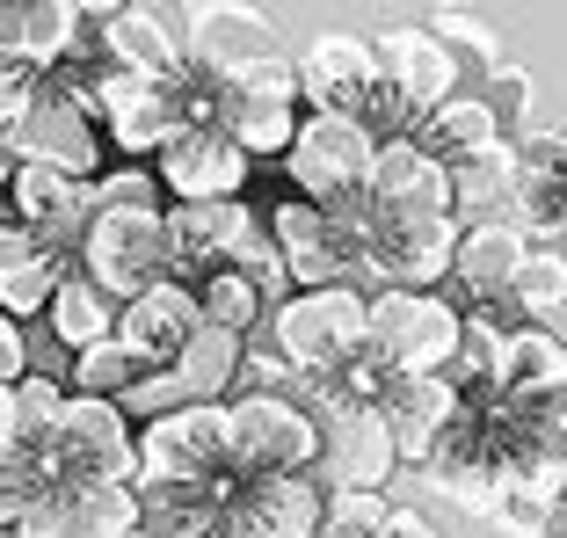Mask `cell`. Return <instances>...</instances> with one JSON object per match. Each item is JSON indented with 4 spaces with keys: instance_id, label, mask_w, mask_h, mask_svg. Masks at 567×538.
I'll list each match as a JSON object with an SVG mask.
<instances>
[{
    "instance_id": "48",
    "label": "cell",
    "mask_w": 567,
    "mask_h": 538,
    "mask_svg": "<svg viewBox=\"0 0 567 538\" xmlns=\"http://www.w3.org/2000/svg\"><path fill=\"white\" fill-rule=\"evenodd\" d=\"M183 538H240L234 524H197V531H183Z\"/></svg>"
},
{
    "instance_id": "44",
    "label": "cell",
    "mask_w": 567,
    "mask_h": 538,
    "mask_svg": "<svg viewBox=\"0 0 567 538\" xmlns=\"http://www.w3.org/2000/svg\"><path fill=\"white\" fill-rule=\"evenodd\" d=\"M22 452V422H16V386H0V458Z\"/></svg>"
},
{
    "instance_id": "42",
    "label": "cell",
    "mask_w": 567,
    "mask_h": 538,
    "mask_svg": "<svg viewBox=\"0 0 567 538\" xmlns=\"http://www.w3.org/2000/svg\"><path fill=\"white\" fill-rule=\"evenodd\" d=\"M22 379H30V335L0 313V386H22Z\"/></svg>"
},
{
    "instance_id": "15",
    "label": "cell",
    "mask_w": 567,
    "mask_h": 538,
    "mask_svg": "<svg viewBox=\"0 0 567 538\" xmlns=\"http://www.w3.org/2000/svg\"><path fill=\"white\" fill-rule=\"evenodd\" d=\"M306 110H299V66H284V59H269V66L240 73L234 81V102H226V138H234L240 153H291V138H299Z\"/></svg>"
},
{
    "instance_id": "18",
    "label": "cell",
    "mask_w": 567,
    "mask_h": 538,
    "mask_svg": "<svg viewBox=\"0 0 567 538\" xmlns=\"http://www.w3.org/2000/svg\"><path fill=\"white\" fill-rule=\"evenodd\" d=\"M183 44H189V66L212 73V81H240V73L277 59L269 22L255 15V8H218V0H204V8L183 15Z\"/></svg>"
},
{
    "instance_id": "21",
    "label": "cell",
    "mask_w": 567,
    "mask_h": 538,
    "mask_svg": "<svg viewBox=\"0 0 567 538\" xmlns=\"http://www.w3.org/2000/svg\"><path fill=\"white\" fill-rule=\"evenodd\" d=\"M81 44H87V8H66V0H0V51L22 73L51 81Z\"/></svg>"
},
{
    "instance_id": "47",
    "label": "cell",
    "mask_w": 567,
    "mask_h": 538,
    "mask_svg": "<svg viewBox=\"0 0 567 538\" xmlns=\"http://www.w3.org/2000/svg\"><path fill=\"white\" fill-rule=\"evenodd\" d=\"M16 175H22V161L8 153V138H0V189H16Z\"/></svg>"
},
{
    "instance_id": "41",
    "label": "cell",
    "mask_w": 567,
    "mask_h": 538,
    "mask_svg": "<svg viewBox=\"0 0 567 538\" xmlns=\"http://www.w3.org/2000/svg\"><path fill=\"white\" fill-rule=\"evenodd\" d=\"M37 87H44V81H37V73H22L16 59L0 51V138H8V132L22 124V110L37 102Z\"/></svg>"
},
{
    "instance_id": "30",
    "label": "cell",
    "mask_w": 567,
    "mask_h": 538,
    "mask_svg": "<svg viewBox=\"0 0 567 538\" xmlns=\"http://www.w3.org/2000/svg\"><path fill=\"white\" fill-rule=\"evenodd\" d=\"M444 379L458 386V401H466V407H495L502 401V379H509V328L466 313V328H458V356H451Z\"/></svg>"
},
{
    "instance_id": "2",
    "label": "cell",
    "mask_w": 567,
    "mask_h": 538,
    "mask_svg": "<svg viewBox=\"0 0 567 538\" xmlns=\"http://www.w3.org/2000/svg\"><path fill=\"white\" fill-rule=\"evenodd\" d=\"M364 328H371V299L350 284L328 291H284L269 306V350L277 364H291L313 386V379H334L342 364L364 356Z\"/></svg>"
},
{
    "instance_id": "32",
    "label": "cell",
    "mask_w": 567,
    "mask_h": 538,
    "mask_svg": "<svg viewBox=\"0 0 567 538\" xmlns=\"http://www.w3.org/2000/svg\"><path fill=\"white\" fill-rule=\"evenodd\" d=\"M240 350H248L240 335H226V328H212V320H204L197 335H189V350L175 356L189 401H197V407H226V386L240 379Z\"/></svg>"
},
{
    "instance_id": "8",
    "label": "cell",
    "mask_w": 567,
    "mask_h": 538,
    "mask_svg": "<svg viewBox=\"0 0 567 538\" xmlns=\"http://www.w3.org/2000/svg\"><path fill=\"white\" fill-rule=\"evenodd\" d=\"M8 153H16L22 168H51V175H73V183L95 189L110 138H102V124L87 117L73 95H59V87H37V102L22 110V124L8 132Z\"/></svg>"
},
{
    "instance_id": "37",
    "label": "cell",
    "mask_w": 567,
    "mask_h": 538,
    "mask_svg": "<svg viewBox=\"0 0 567 538\" xmlns=\"http://www.w3.org/2000/svg\"><path fill=\"white\" fill-rule=\"evenodd\" d=\"M117 407H124V422H138V430H146V422H167V415H183V407H197V401H189L183 371L167 364V371H146V379H138Z\"/></svg>"
},
{
    "instance_id": "14",
    "label": "cell",
    "mask_w": 567,
    "mask_h": 538,
    "mask_svg": "<svg viewBox=\"0 0 567 538\" xmlns=\"http://www.w3.org/2000/svg\"><path fill=\"white\" fill-rule=\"evenodd\" d=\"M87 22L102 30V59L110 73H138V81H183L189 73V44H183V15L175 8H87Z\"/></svg>"
},
{
    "instance_id": "9",
    "label": "cell",
    "mask_w": 567,
    "mask_h": 538,
    "mask_svg": "<svg viewBox=\"0 0 567 538\" xmlns=\"http://www.w3.org/2000/svg\"><path fill=\"white\" fill-rule=\"evenodd\" d=\"M379 44V73H385V95H393V110H401V124L415 132L422 117H436L451 95H466V66H458V51L444 44L436 30H385L371 37Z\"/></svg>"
},
{
    "instance_id": "39",
    "label": "cell",
    "mask_w": 567,
    "mask_h": 538,
    "mask_svg": "<svg viewBox=\"0 0 567 538\" xmlns=\"http://www.w3.org/2000/svg\"><path fill=\"white\" fill-rule=\"evenodd\" d=\"M436 37H444V44L458 51V66H466V59H473V66H487V81H495V73L509 66V59H502V37L487 30L481 15H458V8H451V15L436 22Z\"/></svg>"
},
{
    "instance_id": "29",
    "label": "cell",
    "mask_w": 567,
    "mask_h": 538,
    "mask_svg": "<svg viewBox=\"0 0 567 538\" xmlns=\"http://www.w3.org/2000/svg\"><path fill=\"white\" fill-rule=\"evenodd\" d=\"M509 204H517V161H509V146L451 168V226H458V234H466V226H502Z\"/></svg>"
},
{
    "instance_id": "4",
    "label": "cell",
    "mask_w": 567,
    "mask_h": 538,
    "mask_svg": "<svg viewBox=\"0 0 567 538\" xmlns=\"http://www.w3.org/2000/svg\"><path fill=\"white\" fill-rule=\"evenodd\" d=\"M234 422V480H299L320 466V415L284 393H240L226 401Z\"/></svg>"
},
{
    "instance_id": "7",
    "label": "cell",
    "mask_w": 567,
    "mask_h": 538,
    "mask_svg": "<svg viewBox=\"0 0 567 538\" xmlns=\"http://www.w3.org/2000/svg\"><path fill=\"white\" fill-rule=\"evenodd\" d=\"M371 153H379V138H371L357 117H306L299 138H291V153H284L291 197H306V204L364 197V183H371Z\"/></svg>"
},
{
    "instance_id": "6",
    "label": "cell",
    "mask_w": 567,
    "mask_h": 538,
    "mask_svg": "<svg viewBox=\"0 0 567 538\" xmlns=\"http://www.w3.org/2000/svg\"><path fill=\"white\" fill-rule=\"evenodd\" d=\"M138 480H167V488L234 480V422H226V407H183L167 422H146L138 430Z\"/></svg>"
},
{
    "instance_id": "36",
    "label": "cell",
    "mask_w": 567,
    "mask_h": 538,
    "mask_svg": "<svg viewBox=\"0 0 567 538\" xmlns=\"http://www.w3.org/2000/svg\"><path fill=\"white\" fill-rule=\"evenodd\" d=\"M87 197H95V211H167V189H161V175H153V161L102 168Z\"/></svg>"
},
{
    "instance_id": "16",
    "label": "cell",
    "mask_w": 567,
    "mask_h": 538,
    "mask_svg": "<svg viewBox=\"0 0 567 538\" xmlns=\"http://www.w3.org/2000/svg\"><path fill=\"white\" fill-rule=\"evenodd\" d=\"M248 168L255 161L226 132H175L153 153V175H161L167 204H240Z\"/></svg>"
},
{
    "instance_id": "33",
    "label": "cell",
    "mask_w": 567,
    "mask_h": 538,
    "mask_svg": "<svg viewBox=\"0 0 567 538\" xmlns=\"http://www.w3.org/2000/svg\"><path fill=\"white\" fill-rule=\"evenodd\" d=\"M197 306H204L212 328H226V335H240V342H248V328L269 320V299H262V284H255L248 269H218V277H204Z\"/></svg>"
},
{
    "instance_id": "23",
    "label": "cell",
    "mask_w": 567,
    "mask_h": 538,
    "mask_svg": "<svg viewBox=\"0 0 567 538\" xmlns=\"http://www.w3.org/2000/svg\"><path fill=\"white\" fill-rule=\"evenodd\" d=\"M379 415H385V437H393L401 466H430V452L444 444L451 422L466 415V401H458L451 379H393L385 401H379Z\"/></svg>"
},
{
    "instance_id": "31",
    "label": "cell",
    "mask_w": 567,
    "mask_h": 538,
    "mask_svg": "<svg viewBox=\"0 0 567 538\" xmlns=\"http://www.w3.org/2000/svg\"><path fill=\"white\" fill-rule=\"evenodd\" d=\"M117 313H124V306L110 299L102 284H87L81 269H73L66 284H59V299H51V335H59L73 356H81V350H95V342L117 335Z\"/></svg>"
},
{
    "instance_id": "22",
    "label": "cell",
    "mask_w": 567,
    "mask_h": 538,
    "mask_svg": "<svg viewBox=\"0 0 567 538\" xmlns=\"http://www.w3.org/2000/svg\"><path fill=\"white\" fill-rule=\"evenodd\" d=\"M197 328H204L197 284H175V277H167V284H153L146 299H132V306L117 313V342H124V350H132L146 371H167L175 356L189 350V335H197Z\"/></svg>"
},
{
    "instance_id": "17",
    "label": "cell",
    "mask_w": 567,
    "mask_h": 538,
    "mask_svg": "<svg viewBox=\"0 0 567 538\" xmlns=\"http://www.w3.org/2000/svg\"><path fill=\"white\" fill-rule=\"evenodd\" d=\"M401 452L385 437L379 407H334L320 415V473H328V495H385Z\"/></svg>"
},
{
    "instance_id": "46",
    "label": "cell",
    "mask_w": 567,
    "mask_h": 538,
    "mask_svg": "<svg viewBox=\"0 0 567 538\" xmlns=\"http://www.w3.org/2000/svg\"><path fill=\"white\" fill-rule=\"evenodd\" d=\"M532 538H567V495H553L546 509H538V524H532Z\"/></svg>"
},
{
    "instance_id": "20",
    "label": "cell",
    "mask_w": 567,
    "mask_h": 538,
    "mask_svg": "<svg viewBox=\"0 0 567 538\" xmlns=\"http://www.w3.org/2000/svg\"><path fill=\"white\" fill-rule=\"evenodd\" d=\"M364 197L379 211H408V219H451V168L415 138H379Z\"/></svg>"
},
{
    "instance_id": "43",
    "label": "cell",
    "mask_w": 567,
    "mask_h": 538,
    "mask_svg": "<svg viewBox=\"0 0 567 538\" xmlns=\"http://www.w3.org/2000/svg\"><path fill=\"white\" fill-rule=\"evenodd\" d=\"M538 509H546V503H538V495H524V488H509V495H502V509H495V517H487V524H502V531H509V538H532V524H538Z\"/></svg>"
},
{
    "instance_id": "19",
    "label": "cell",
    "mask_w": 567,
    "mask_h": 538,
    "mask_svg": "<svg viewBox=\"0 0 567 538\" xmlns=\"http://www.w3.org/2000/svg\"><path fill=\"white\" fill-rule=\"evenodd\" d=\"M262 234H269V248H277L284 284H291V291H328V284H350V262H342V248H334L328 211H320V204H306V197L269 204Z\"/></svg>"
},
{
    "instance_id": "28",
    "label": "cell",
    "mask_w": 567,
    "mask_h": 538,
    "mask_svg": "<svg viewBox=\"0 0 567 538\" xmlns=\"http://www.w3.org/2000/svg\"><path fill=\"white\" fill-rule=\"evenodd\" d=\"M415 146H430L444 168H458V161H481V153H495L502 146V117H495V102L487 95H451L436 117H422L415 132Z\"/></svg>"
},
{
    "instance_id": "1",
    "label": "cell",
    "mask_w": 567,
    "mask_h": 538,
    "mask_svg": "<svg viewBox=\"0 0 567 538\" xmlns=\"http://www.w3.org/2000/svg\"><path fill=\"white\" fill-rule=\"evenodd\" d=\"M299 102H306V117H357L371 138H408L401 110H393V95H385L379 44L357 37V30H328V37L306 44Z\"/></svg>"
},
{
    "instance_id": "5",
    "label": "cell",
    "mask_w": 567,
    "mask_h": 538,
    "mask_svg": "<svg viewBox=\"0 0 567 538\" xmlns=\"http://www.w3.org/2000/svg\"><path fill=\"white\" fill-rule=\"evenodd\" d=\"M81 277L102 284L117 306L146 299L153 284H167V234L161 211H95L81 234Z\"/></svg>"
},
{
    "instance_id": "45",
    "label": "cell",
    "mask_w": 567,
    "mask_h": 538,
    "mask_svg": "<svg viewBox=\"0 0 567 538\" xmlns=\"http://www.w3.org/2000/svg\"><path fill=\"white\" fill-rule=\"evenodd\" d=\"M385 538H436V524L422 517V509H401V503H393V524H385Z\"/></svg>"
},
{
    "instance_id": "3",
    "label": "cell",
    "mask_w": 567,
    "mask_h": 538,
    "mask_svg": "<svg viewBox=\"0 0 567 538\" xmlns=\"http://www.w3.org/2000/svg\"><path fill=\"white\" fill-rule=\"evenodd\" d=\"M458 328H466V313L444 291H379L364 356L385 379H444L451 356H458Z\"/></svg>"
},
{
    "instance_id": "13",
    "label": "cell",
    "mask_w": 567,
    "mask_h": 538,
    "mask_svg": "<svg viewBox=\"0 0 567 538\" xmlns=\"http://www.w3.org/2000/svg\"><path fill=\"white\" fill-rule=\"evenodd\" d=\"M161 234H167V277L189 284V277H218V269H234L240 248L262 234L248 204H167L161 211Z\"/></svg>"
},
{
    "instance_id": "12",
    "label": "cell",
    "mask_w": 567,
    "mask_h": 538,
    "mask_svg": "<svg viewBox=\"0 0 567 538\" xmlns=\"http://www.w3.org/2000/svg\"><path fill=\"white\" fill-rule=\"evenodd\" d=\"M87 117L102 124V138L132 161H153L167 138L183 132L175 124V81H138V73H102L87 95H73Z\"/></svg>"
},
{
    "instance_id": "10",
    "label": "cell",
    "mask_w": 567,
    "mask_h": 538,
    "mask_svg": "<svg viewBox=\"0 0 567 538\" xmlns=\"http://www.w3.org/2000/svg\"><path fill=\"white\" fill-rule=\"evenodd\" d=\"M451 255H458V226L451 219H408V211L371 204V240L357 269H371L385 291H436L451 277Z\"/></svg>"
},
{
    "instance_id": "27",
    "label": "cell",
    "mask_w": 567,
    "mask_h": 538,
    "mask_svg": "<svg viewBox=\"0 0 567 538\" xmlns=\"http://www.w3.org/2000/svg\"><path fill=\"white\" fill-rule=\"evenodd\" d=\"M524 255H532V240L517 234V226H466L458 234V255H451V277H458V291H466L473 306H502L509 299V284H517Z\"/></svg>"
},
{
    "instance_id": "35",
    "label": "cell",
    "mask_w": 567,
    "mask_h": 538,
    "mask_svg": "<svg viewBox=\"0 0 567 538\" xmlns=\"http://www.w3.org/2000/svg\"><path fill=\"white\" fill-rule=\"evenodd\" d=\"M138 379H146V364H138V356L124 350L117 335H110V342H95V350L73 356L66 393H81V401H124V393H132Z\"/></svg>"
},
{
    "instance_id": "11",
    "label": "cell",
    "mask_w": 567,
    "mask_h": 538,
    "mask_svg": "<svg viewBox=\"0 0 567 538\" xmlns=\"http://www.w3.org/2000/svg\"><path fill=\"white\" fill-rule=\"evenodd\" d=\"M422 480L436 488V503H458L466 517H495L502 495H509V466L495 452V430H487V407H466V415L444 430V444L430 452Z\"/></svg>"
},
{
    "instance_id": "26",
    "label": "cell",
    "mask_w": 567,
    "mask_h": 538,
    "mask_svg": "<svg viewBox=\"0 0 567 538\" xmlns=\"http://www.w3.org/2000/svg\"><path fill=\"white\" fill-rule=\"evenodd\" d=\"M8 197H16V219L30 226L44 248H59V255L73 248V262H81V234H87V219H95V197H87V183H73V175H51V168H22Z\"/></svg>"
},
{
    "instance_id": "25",
    "label": "cell",
    "mask_w": 567,
    "mask_h": 538,
    "mask_svg": "<svg viewBox=\"0 0 567 538\" xmlns=\"http://www.w3.org/2000/svg\"><path fill=\"white\" fill-rule=\"evenodd\" d=\"M320 517H328V488L313 473H299V480H240L234 495L240 538H320Z\"/></svg>"
},
{
    "instance_id": "38",
    "label": "cell",
    "mask_w": 567,
    "mask_h": 538,
    "mask_svg": "<svg viewBox=\"0 0 567 538\" xmlns=\"http://www.w3.org/2000/svg\"><path fill=\"white\" fill-rule=\"evenodd\" d=\"M385 524H393V503H385V495H328L320 538H385Z\"/></svg>"
},
{
    "instance_id": "40",
    "label": "cell",
    "mask_w": 567,
    "mask_h": 538,
    "mask_svg": "<svg viewBox=\"0 0 567 538\" xmlns=\"http://www.w3.org/2000/svg\"><path fill=\"white\" fill-rule=\"evenodd\" d=\"M59 407H66V386H51L44 371H30L16 386V422H22V444L51 437V422H59Z\"/></svg>"
},
{
    "instance_id": "24",
    "label": "cell",
    "mask_w": 567,
    "mask_h": 538,
    "mask_svg": "<svg viewBox=\"0 0 567 538\" xmlns=\"http://www.w3.org/2000/svg\"><path fill=\"white\" fill-rule=\"evenodd\" d=\"M66 277H73L66 255L44 248L22 219H0V313L16 320V328L37 320V313H51V299H59Z\"/></svg>"
},
{
    "instance_id": "34",
    "label": "cell",
    "mask_w": 567,
    "mask_h": 538,
    "mask_svg": "<svg viewBox=\"0 0 567 538\" xmlns=\"http://www.w3.org/2000/svg\"><path fill=\"white\" fill-rule=\"evenodd\" d=\"M509 306H517L524 328H546L553 313H567V255L560 248H532L509 284Z\"/></svg>"
}]
</instances>
